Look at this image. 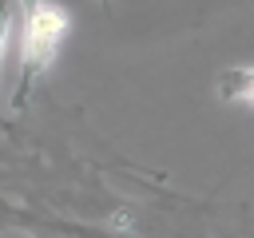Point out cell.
Listing matches in <instances>:
<instances>
[{
  "instance_id": "cell-3",
  "label": "cell",
  "mask_w": 254,
  "mask_h": 238,
  "mask_svg": "<svg viewBox=\"0 0 254 238\" xmlns=\"http://www.w3.org/2000/svg\"><path fill=\"white\" fill-rule=\"evenodd\" d=\"M12 24H16V0H0V63H4V52H8Z\"/></svg>"
},
{
  "instance_id": "cell-5",
  "label": "cell",
  "mask_w": 254,
  "mask_h": 238,
  "mask_svg": "<svg viewBox=\"0 0 254 238\" xmlns=\"http://www.w3.org/2000/svg\"><path fill=\"white\" fill-rule=\"evenodd\" d=\"M99 4H103V8H107V12H111V0H99Z\"/></svg>"
},
{
  "instance_id": "cell-4",
  "label": "cell",
  "mask_w": 254,
  "mask_h": 238,
  "mask_svg": "<svg viewBox=\"0 0 254 238\" xmlns=\"http://www.w3.org/2000/svg\"><path fill=\"white\" fill-rule=\"evenodd\" d=\"M36 8H40V0H16V16H20V20H24V16H32Z\"/></svg>"
},
{
  "instance_id": "cell-2",
  "label": "cell",
  "mask_w": 254,
  "mask_h": 238,
  "mask_svg": "<svg viewBox=\"0 0 254 238\" xmlns=\"http://www.w3.org/2000/svg\"><path fill=\"white\" fill-rule=\"evenodd\" d=\"M218 95L226 103H254V67H230L218 75Z\"/></svg>"
},
{
  "instance_id": "cell-1",
  "label": "cell",
  "mask_w": 254,
  "mask_h": 238,
  "mask_svg": "<svg viewBox=\"0 0 254 238\" xmlns=\"http://www.w3.org/2000/svg\"><path fill=\"white\" fill-rule=\"evenodd\" d=\"M67 36V12L60 4H44L20 20V83H16V107H28L32 87L52 67L60 44Z\"/></svg>"
}]
</instances>
